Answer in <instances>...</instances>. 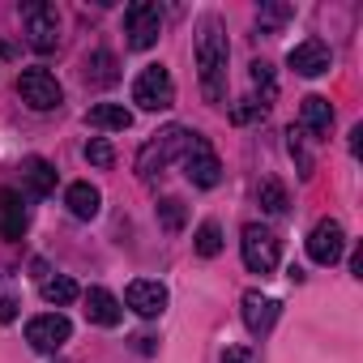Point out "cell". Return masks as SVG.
<instances>
[{"mask_svg": "<svg viewBox=\"0 0 363 363\" xmlns=\"http://www.w3.org/2000/svg\"><path fill=\"white\" fill-rule=\"evenodd\" d=\"M227 60H231L227 35H223L218 18H206L197 30V77H201V90L214 107L227 103Z\"/></svg>", "mask_w": 363, "mask_h": 363, "instance_id": "1", "label": "cell"}, {"mask_svg": "<svg viewBox=\"0 0 363 363\" xmlns=\"http://www.w3.org/2000/svg\"><path fill=\"white\" fill-rule=\"evenodd\" d=\"M184 141H189V128H179V124L154 133V137L141 145V154H137V175H141V179L162 175V167H167L175 154H184Z\"/></svg>", "mask_w": 363, "mask_h": 363, "instance_id": "2", "label": "cell"}, {"mask_svg": "<svg viewBox=\"0 0 363 363\" xmlns=\"http://www.w3.org/2000/svg\"><path fill=\"white\" fill-rule=\"evenodd\" d=\"M179 158H184V175L193 179L197 189H214L218 179H223V162H218L210 137H201V133H189L184 154H179Z\"/></svg>", "mask_w": 363, "mask_h": 363, "instance_id": "3", "label": "cell"}, {"mask_svg": "<svg viewBox=\"0 0 363 363\" xmlns=\"http://www.w3.org/2000/svg\"><path fill=\"white\" fill-rule=\"evenodd\" d=\"M133 103L145 107V111H167L175 103V82L162 65H145L133 82Z\"/></svg>", "mask_w": 363, "mask_h": 363, "instance_id": "4", "label": "cell"}, {"mask_svg": "<svg viewBox=\"0 0 363 363\" xmlns=\"http://www.w3.org/2000/svg\"><path fill=\"white\" fill-rule=\"evenodd\" d=\"M240 252H244V265H248L252 274H274V269H278V257H282L278 235H274L269 227H261V223H248V227H244Z\"/></svg>", "mask_w": 363, "mask_h": 363, "instance_id": "5", "label": "cell"}, {"mask_svg": "<svg viewBox=\"0 0 363 363\" xmlns=\"http://www.w3.org/2000/svg\"><path fill=\"white\" fill-rule=\"evenodd\" d=\"M124 35H128V48L133 52H145L158 43L162 35V9L150 5V0H137V5L124 9Z\"/></svg>", "mask_w": 363, "mask_h": 363, "instance_id": "6", "label": "cell"}, {"mask_svg": "<svg viewBox=\"0 0 363 363\" xmlns=\"http://www.w3.org/2000/svg\"><path fill=\"white\" fill-rule=\"evenodd\" d=\"M18 94H22V103L35 107V111H56V107L65 103V90H60V82H56L48 69H22V73H18Z\"/></svg>", "mask_w": 363, "mask_h": 363, "instance_id": "7", "label": "cell"}, {"mask_svg": "<svg viewBox=\"0 0 363 363\" xmlns=\"http://www.w3.org/2000/svg\"><path fill=\"white\" fill-rule=\"evenodd\" d=\"M69 337H73V325H69V316H60V312H43V316L26 320V342H30L35 350H43V354H56Z\"/></svg>", "mask_w": 363, "mask_h": 363, "instance_id": "8", "label": "cell"}, {"mask_svg": "<svg viewBox=\"0 0 363 363\" xmlns=\"http://www.w3.org/2000/svg\"><path fill=\"white\" fill-rule=\"evenodd\" d=\"M342 252H346V231H342V223L320 218V223L312 227V235H308V257H312L316 265H337Z\"/></svg>", "mask_w": 363, "mask_h": 363, "instance_id": "9", "label": "cell"}, {"mask_svg": "<svg viewBox=\"0 0 363 363\" xmlns=\"http://www.w3.org/2000/svg\"><path fill=\"white\" fill-rule=\"evenodd\" d=\"M26 35H30V48L35 52H52L60 43V18H56V5H26Z\"/></svg>", "mask_w": 363, "mask_h": 363, "instance_id": "10", "label": "cell"}, {"mask_svg": "<svg viewBox=\"0 0 363 363\" xmlns=\"http://www.w3.org/2000/svg\"><path fill=\"white\" fill-rule=\"evenodd\" d=\"M124 303H128L137 316L154 320V316H162V312H167V286H162V282H150V278H137V282H128Z\"/></svg>", "mask_w": 363, "mask_h": 363, "instance_id": "11", "label": "cell"}, {"mask_svg": "<svg viewBox=\"0 0 363 363\" xmlns=\"http://www.w3.org/2000/svg\"><path fill=\"white\" fill-rule=\"evenodd\" d=\"M286 65H291L299 77H320V73H329L333 56H329V48H325L320 39H303V43H295V48H291Z\"/></svg>", "mask_w": 363, "mask_h": 363, "instance_id": "12", "label": "cell"}, {"mask_svg": "<svg viewBox=\"0 0 363 363\" xmlns=\"http://www.w3.org/2000/svg\"><path fill=\"white\" fill-rule=\"evenodd\" d=\"M278 312H282L278 299H269V295H261V291H248V295H244V325H248V333L265 337V333L274 329Z\"/></svg>", "mask_w": 363, "mask_h": 363, "instance_id": "13", "label": "cell"}, {"mask_svg": "<svg viewBox=\"0 0 363 363\" xmlns=\"http://www.w3.org/2000/svg\"><path fill=\"white\" fill-rule=\"evenodd\" d=\"M86 316H90V325L116 329V325L124 320V308H120V299H116L107 286H90V291H86Z\"/></svg>", "mask_w": 363, "mask_h": 363, "instance_id": "14", "label": "cell"}, {"mask_svg": "<svg viewBox=\"0 0 363 363\" xmlns=\"http://www.w3.org/2000/svg\"><path fill=\"white\" fill-rule=\"evenodd\" d=\"M26 206H22V193L13 189H0V240H22L26 235Z\"/></svg>", "mask_w": 363, "mask_h": 363, "instance_id": "15", "label": "cell"}, {"mask_svg": "<svg viewBox=\"0 0 363 363\" xmlns=\"http://www.w3.org/2000/svg\"><path fill=\"white\" fill-rule=\"evenodd\" d=\"M299 124H303L316 141L329 137V128H333V107H329V99H325V94H308L303 107H299Z\"/></svg>", "mask_w": 363, "mask_h": 363, "instance_id": "16", "label": "cell"}, {"mask_svg": "<svg viewBox=\"0 0 363 363\" xmlns=\"http://www.w3.org/2000/svg\"><path fill=\"white\" fill-rule=\"evenodd\" d=\"M86 124L90 128H103V133H124V128H133V111L120 107V103H94L86 111Z\"/></svg>", "mask_w": 363, "mask_h": 363, "instance_id": "17", "label": "cell"}, {"mask_svg": "<svg viewBox=\"0 0 363 363\" xmlns=\"http://www.w3.org/2000/svg\"><path fill=\"white\" fill-rule=\"evenodd\" d=\"M22 184H26L30 197H48L56 189V167L48 158H26L22 162Z\"/></svg>", "mask_w": 363, "mask_h": 363, "instance_id": "18", "label": "cell"}, {"mask_svg": "<svg viewBox=\"0 0 363 363\" xmlns=\"http://www.w3.org/2000/svg\"><path fill=\"white\" fill-rule=\"evenodd\" d=\"M65 206H69V214L73 218H82V223H90V218H99V206H103V197H99V189L94 184H69V193H65Z\"/></svg>", "mask_w": 363, "mask_h": 363, "instance_id": "19", "label": "cell"}, {"mask_svg": "<svg viewBox=\"0 0 363 363\" xmlns=\"http://www.w3.org/2000/svg\"><path fill=\"white\" fill-rule=\"evenodd\" d=\"M82 77H86V86H116L120 82V69H116V56L111 52H90L86 60H82Z\"/></svg>", "mask_w": 363, "mask_h": 363, "instance_id": "20", "label": "cell"}, {"mask_svg": "<svg viewBox=\"0 0 363 363\" xmlns=\"http://www.w3.org/2000/svg\"><path fill=\"white\" fill-rule=\"evenodd\" d=\"M39 295H43L48 303H56V308H65V303H73V299L82 295V286H77L73 278H65V274H56V278H43V282H39Z\"/></svg>", "mask_w": 363, "mask_h": 363, "instance_id": "21", "label": "cell"}, {"mask_svg": "<svg viewBox=\"0 0 363 363\" xmlns=\"http://www.w3.org/2000/svg\"><path fill=\"white\" fill-rule=\"evenodd\" d=\"M257 201H261V210H265V214H274V218H278V214H286V189L278 184L274 175H269V179H261Z\"/></svg>", "mask_w": 363, "mask_h": 363, "instance_id": "22", "label": "cell"}, {"mask_svg": "<svg viewBox=\"0 0 363 363\" xmlns=\"http://www.w3.org/2000/svg\"><path fill=\"white\" fill-rule=\"evenodd\" d=\"M252 86L261 90V107L269 111V103H274V94H278V82H274V69H269L265 60H257V65H252Z\"/></svg>", "mask_w": 363, "mask_h": 363, "instance_id": "23", "label": "cell"}, {"mask_svg": "<svg viewBox=\"0 0 363 363\" xmlns=\"http://www.w3.org/2000/svg\"><path fill=\"white\" fill-rule=\"evenodd\" d=\"M193 244H197L201 257H218V252H223V231H218V223H201L197 235H193Z\"/></svg>", "mask_w": 363, "mask_h": 363, "instance_id": "24", "label": "cell"}, {"mask_svg": "<svg viewBox=\"0 0 363 363\" xmlns=\"http://www.w3.org/2000/svg\"><path fill=\"white\" fill-rule=\"evenodd\" d=\"M158 218H162L167 231H179V227H184V201L162 197V201H158Z\"/></svg>", "mask_w": 363, "mask_h": 363, "instance_id": "25", "label": "cell"}, {"mask_svg": "<svg viewBox=\"0 0 363 363\" xmlns=\"http://www.w3.org/2000/svg\"><path fill=\"white\" fill-rule=\"evenodd\" d=\"M86 162H90V167H111V162H116V150H111V141L94 137V141L86 145Z\"/></svg>", "mask_w": 363, "mask_h": 363, "instance_id": "26", "label": "cell"}, {"mask_svg": "<svg viewBox=\"0 0 363 363\" xmlns=\"http://www.w3.org/2000/svg\"><path fill=\"white\" fill-rule=\"evenodd\" d=\"M286 18H291V9H286V5H261V13H257V22H261L265 30H278Z\"/></svg>", "mask_w": 363, "mask_h": 363, "instance_id": "27", "label": "cell"}, {"mask_svg": "<svg viewBox=\"0 0 363 363\" xmlns=\"http://www.w3.org/2000/svg\"><path fill=\"white\" fill-rule=\"evenodd\" d=\"M261 116H265V107H261L257 99H244V103L231 107V120H235V124H252V120H261Z\"/></svg>", "mask_w": 363, "mask_h": 363, "instance_id": "28", "label": "cell"}, {"mask_svg": "<svg viewBox=\"0 0 363 363\" xmlns=\"http://www.w3.org/2000/svg\"><path fill=\"white\" fill-rule=\"evenodd\" d=\"M257 354L248 350V346H227V354H223V363H252Z\"/></svg>", "mask_w": 363, "mask_h": 363, "instance_id": "29", "label": "cell"}, {"mask_svg": "<svg viewBox=\"0 0 363 363\" xmlns=\"http://www.w3.org/2000/svg\"><path fill=\"white\" fill-rule=\"evenodd\" d=\"M18 316V299L13 295H0V320H13Z\"/></svg>", "mask_w": 363, "mask_h": 363, "instance_id": "30", "label": "cell"}]
</instances>
